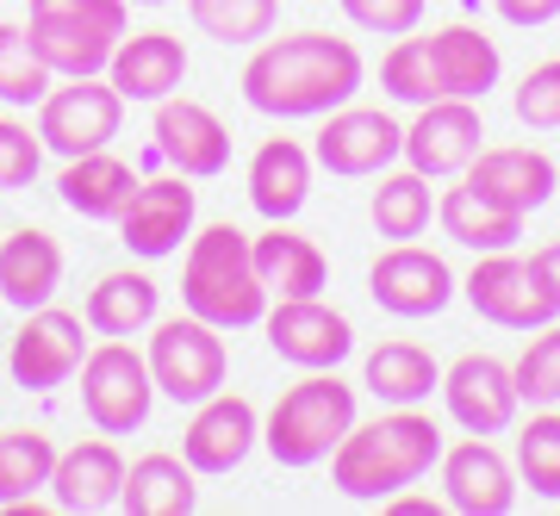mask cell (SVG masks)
<instances>
[{
	"label": "cell",
	"mask_w": 560,
	"mask_h": 516,
	"mask_svg": "<svg viewBox=\"0 0 560 516\" xmlns=\"http://www.w3.org/2000/svg\"><path fill=\"white\" fill-rule=\"evenodd\" d=\"M368 62H361L355 38H330V32H287L249 50L243 62V99L261 119H324L361 94Z\"/></svg>",
	"instance_id": "1"
},
{
	"label": "cell",
	"mask_w": 560,
	"mask_h": 516,
	"mask_svg": "<svg viewBox=\"0 0 560 516\" xmlns=\"http://www.w3.org/2000/svg\"><path fill=\"white\" fill-rule=\"evenodd\" d=\"M442 430L430 411L418 404H386L381 418H355V430L337 442L330 455V485L355 504H386L393 492L430 479V467L442 460Z\"/></svg>",
	"instance_id": "2"
},
{
	"label": "cell",
	"mask_w": 560,
	"mask_h": 516,
	"mask_svg": "<svg viewBox=\"0 0 560 516\" xmlns=\"http://www.w3.org/2000/svg\"><path fill=\"white\" fill-rule=\"evenodd\" d=\"M180 305L206 318L212 330H256L268 318V286L256 274V249L249 231L237 224H206L187 237V261H180Z\"/></svg>",
	"instance_id": "3"
},
{
	"label": "cell",
	"mask_w": 560,
	"mask_h": 516,
	"mask_svg": "<svg viewBox=\"0 0 560 516\" xmlns=\"http://www.w3.org/2000/svg\"><path fill=\"white\" fill-rule=\"evenodd\" d=\"M349 430H355V386L337 379V367H318L275 398V411L261 418V448L275 455V467L305 473V467L337 455V442Z\"/></svg>",
	"instance_id": "4"
},
{
	"label": "cell",
	"mask_w": 560,
	"mask_h": 516,
	"mask_svg": "<svg viewBox=\"0 0 560 516\" xmlns=\"http://www.w3.org/2000/svg\"><path fill=\"white\" fill-rule=\"evenodd\" d=\"M75 379H81V411L101 436H131V430L150 423L156 379H150V361L125 337H101V349H88Z\"/></svg>",
	"instance_id": "5"
},
{
	"label": "cell",
	"mask_w": 560,
	"mask_h": 516,
	"mask_svg": "<svg viewBox=\"0 0 560 516\" xmlns=\"http://www.w3.org/2000/svg\"><path fill=\"white\" fill-rule=\"evenodd\" d=\"M150 379H156L162 398H175V404H200L224 386L231 374V355H224V330H212L206 318H156L150 324Z\"/></svg>",
	"instance_id": "6"
},
{
	"label": "cell",
	"mask_w": 560,
	"mask_h": 516,
	"mask_svg": "<svg viewBox=\"0 0 560 516\" xmlns=\"http://www.w3.org/2000/svg\"><path fill=\"white\" fill-rule=\"evenodd\" d=\"M460 298L499 330H541L560 318V293L548 286L536 256H517V249H492L474 261V274L460 280Z\"/></svg>",
	"instance_id": "7"
},
{
	"label": "cell",
	"mask_w": 560,
	"mask_h": 516,
	"mask_svg": "<svg viewBox=\"0 0 560 516\" xmlns=\"http://www.w3.org/2000/svg\"><path fill=\"white\" fill-rule=\"evenodd\" d=\"M125 125V94L106 75H75L57 81L50 94L38 99V138L50 156H88V150H106Z\"/></svg>",
	"instance_id": "8"
},
{
	"label": "cell",
	"mask_w": 560,
	"mask_h": 516,
	"mask_svg": "<svg viewBox=\"0 0 560 516\" xmlns=\"http://www.w3.org/2000/svg\"><path fill=\"white\" fill-rule=\"evenodd\" d=\"M94 349V330L81 312H62L57 298L38 305V312H25V324L13 330V349H7V374L13 386L25 392H57L69 379L81 374V361Z\"/></svg>",
	"instance_id": "9"
},
{
	"label": "cell",
	"mask_w": 560,
	"mask_h": 516,
	"mask_svg": "<svg viewBox=\"0 0 560 516\" xmlns=\"http://www.w3.org/2000/svg\"><path fill=\"white\" fill-rule=\"evenodd\" d=\"M200 231V187L187 175H162V180H138L131 199L119 212V243L138 261H162L180 256V243Z\"/></svg>",
	"instance_id": "10"
},
{
	"label": "cell",
	"mask_w": 560,
	"mask_h": 516,
	"mask_svg": "<svg viewBox=\"0 0 560 516\" xmlns=\"http://www.w3.org/2000/svg\"><path fill=\"white\" fill-rule=\"evenodd\" d=\"M318 168H330L337 180H368V175H386L393 162L405 156V125L381 106H337L324 113L318 125V143H312Z\"/></svg>",
	"instance_id": "11"
},
{
	"label": "cell",
	"mask_w": 560,
	"mask_h": 516,
	"mask_svg": "<svg viewBox=\"0 0 560 516\" xmlns=\"http://www.w3.org/2000/svg\"><path fill=\"white\" fill-rule=\"evenodd\" d=\"M368 293H374V305H381L386 318L418 324V318L448 312V298L460 293V280L436 249H423V243H393V249L374 256V268H368Z\"/></svg>",
	"instance_id": "12"
},
{
	"label": "cell",
	"mask_w": 560,
	"mask_h": 516,
	"mask_svg": "<svg viewBox=\"0 0 560 516\" xmlns=\"http://www.w3.org/2000/svg\"><path fill=\"white\" fill-rule=\"evenodd\" d=\"M261 330H268V349L287 367H300V374L342 367V361L355 355V324L342 318L337 305H324V293L318 298H275Z\"/></svg>",
	"instance_id": "13"
},
{
	"label": "cell",
	"mask_w": 560,
	"mask_h": 516,
	"mask_svg": "<svg viewBox=\"0 0 560 516\" xmlns=\"http://www.w3.org/2000/svg\"><path fill=\"white\" fill-rule=\"evenodd\" d=\"M442 404H448V418L467 436H504L517 423V404H523L511 361L486 355V349H467L460 361L442 367Z\"/></svg>",
	"instance_id": "14"
},
{
	"label": "cell",
	"mask_w": 560,
	"mask_h": 516,
	"mask_svg": "<svg viewBox=\"0 0 560 516\" xmlns=\"http://www.w3.org/2000/svg\"><path fill=\"white\" fill-rule=\"evenodd\" d=\"M150 143H156V156L187 180H219L224 168H231V131H224V119L206 99H187V94L156 99Z\"/></svg>",
	"instance_id": "15"
},
{
	"label": "cell",
	"mask_w": 560,
	"mask_h": 516,
	"mask_svg": "<svg viewBox=\"0 0 560 516\" xmlns=\"http://www.w3.org/2000/svg\"><path fill=\"white\" fill-rule=\"evenodd\" d=\"M256 442H261V411L243 392H224L219 386L212 398L194 404V418L180 430V455H187V467L200 479H224L249 460Z\"/></svg>",
	"instance_id": "16"
},
{
	"label": "cell",
	"mask_w": 560,
	"mask_h": 516,
	"mask_svg": "<svg viewBox=\"0 0 560 516\" xmlns=\"http://www.w3.org/2000/svg\"><path fill=\"white\" fill-rule=\"evenodd\" d=\"M486 150V119L480 99H430L418 106V119L405 125V162L418 175H467V162Z\"/></svg>",
	"instance_id": "17"
},
{
	"label": "cell",
	"mask_w": 560,
	"mask_h": 516,
	"mask_svg": "<svg viewBox=\"0 0 560 516\" xmlns=\"http://www.w3.org/2000/svg\"><path fill=\"white\" fill-rule=\"evenodd\" d=\"M467 187L504 212H541L548 199L560 194V168L548 162V150H529V143H486L480 156L467 162Z\"/></svg>",
	"instance_id": "18"
},
{
	"label": "cell",
	"mask_w": 560,
	"mask_h": 516,
	"mask_svg": "<svg viewBox=\"0 0 560 516\" xmlns=\"http://www.w3.org/2000/svg\"><path fill=\"white\" fill-rule=\"evenodd\" d=\"M442 504L460 516H504L517 504V467L492 448V436H467L455 448H442Z\"/></svg>",
	"instance_id": "19"
},
{
	"label": "cell",
	"mask_w": 560,
	"mask_h": 516,
	"mask_svg": "<svg viewBox=\"0 0 560 516\" xmlns=\"http://www.w3.org/2000/svg\"><path fill=\"white\" fill-rule=\"evenodd\" d=\"M125 492V455L113 436H88L75 448H57V473H50V504L69 516L119 511Z\"/></svg>",
	"instance_id": "20"
},
{
	"label": "cell",
	"mask_w": 560,
	"mask_h": 516,
	"mask_svg": "<svg viewBox=\"0 0 560 516\" xmlns=\"http://www.w3.org/2000/svg\"><path fill=\"white\" fill-rule=\"evenodd\" d=\"M106 81L125 94V106H156L187 81V44L175 32H131L106 62Z\"/></svg>",
	"instance_id": "21"
},
{
	"label": "cell",
	"mask_w": 560,
	"mask_h": 516,
	"mask_svg": "<svg viewBox=\"0 0 560 516\" xmlns=\"http://www.w3.org/2000/svg\"><path fill=\"white\" fill-rule=\"evenodd\" d=\"M62 286V243L38 224H20V231H0V298L13 312H38L50 305Z\"/></svg>",
	"instance_id": "22"
},
{
	"label": "cell",
	"mask_w": 560,
	"mask_h": 516,
	"mask_svg": "<svg viewBox=\"0 0 560 516\" xmlns=\"http://www.w3.org/2000/svg\"><path fill=\"white\" fill-rule=\"evenodd\" d=\"M25 32H32V50L44 57V69L57 81L75 75H106V62L119 50L125 32L94 20H69V13H25Z\"/></svg>",
	"instance_id": "23"
},
{
	"label": "cell",
	"mask_w": 560,
	"mask_h": 516,
	"mask_svg": "<svg viewBox=\"0 0 560 516\" xmlns=\"http://www.w3.org/2000/svg\"><path fill=\"white\" fill-rule=\"evenodd\" d=\"M312 168H318V156L305 150L300 138H268L249 156V206H256L268 224H287L305 212V199H312Z\"/></svg>",
	"instance_id": "24"
},
{
	"label": "cell",
	"mask_w": 560,
	"mask_h": 516,
	"mask_svg": "<svg viewBox=\"0 0 560 516\" xmlns=\"http://www.w3.org/2000/svg\"><path fill=\"white\" fill-rule=\"evenodd\" d=\"M423 50H430V69H436L442 99H486L504 75L499 44L486 38L480 25H442V32L423 38Z\"/></svg>",
	"instance_id": "25"
},
{
	"label": "cell",
	"mask_w": 560,
	"mask_h": 516,
	"mask_svg": "<svg viewBox=\"0 0 560 516\" xmlns=\"http://www.w3.org/2000/svg\"><path fill=\"white\" fill-rule=\"evenodd\" d=\"M249 249H256V274H261V286H268V298H318L324 286H330L324 249L312 237H300L293 219L268 224L261 237H249Z\"/></svg>",
	"instance_id": "26"
},
{
	"label": "cell",
	"mask_w": 560,
	"mask_h": 516,
	"mask_svg": "<svg viewBox=\"0 0 560 516\" xmlns=\"http://www.w3.org/2000/svg\"><path fill=\"white\" fill-rule=\"evenodd\" d=\"M131 187H138V175H131V162L113 156V150L69 156L62 175H57V199L75 212V219H94V224H119Z\"/></svg>",
	"instance_id": "27"
},
{
	"label": "cell",
	"mask_w": 560,
	"mask_h": 516,
	"mask_svg": "<svg viewBox=\"0 0 560 516\" xmlns=\"http://www.w3.org/2000/svg\"><path fill=\"white\" fill-rule=\"evenodd\" d=\"M81 318L94 337H143L150 324L162 318V286L143 268H119V274H101L88 286V305H81Z\"/></svg>",
	"instance_id": "28"
},
{
	"label": "cell",
	"mask_w": 560,
	"mask_h": 516,
	"mask_svg": "<svg viewBox=\"0 0 560 516\" xmlns=\"http://www.w3.org/2000/svg\"><path fill=\"white\" fill-rule=\"evenodd\" d=\"M119 511L131 516H187L200 511V473L187 467V455H138L125 467Z\"/></svg>",
	"instance_id": "29"
},
{
	"label": "cell",
	"mask_w": 560,
	"mask_h": 516,
	"mask_svg": "<svg viewBox=\"0 0 560 516\" xmlns=\"http://www.w3.org/2000/svg\"><path fill=\"white\" fill-rule=\"evenodd\" d=\"M361 386L381 404H423L430 392H442V361L423 342H381L361 361Z\"/></svg>",
	"instance_id": "30"
},
{
	"label": "cell",
	"mask_w": 560,
	"mask_h": 516,
	"mask_svg": "<svg viewBox=\"0 0 560 516\" xmlns=\"http://www.w3.org/2000/svg\"><path fill=\"white\" fill-rule=\"evenodd\" d=\"M436 219H442V237H455L460 249H474V256H492V249H517L523 237V219L517 212H504L492 199H480L467 180L448 187L436 199Z\"/></svg>",
	"instance_id": "31"
},
{
	"label": "cell",
	"mask_w": 560,
	"mask_h": 516,
	"mask_svg": "<svg viewBox=\"0 0 560 516\" xmlns=\"http://www.w3.org/2000/svg\"><path fill=\"white\" fill-rule=\"evenodd\" d=\"M368 219H374V231L386 243H418L430 231V219H436V187H430V175H418L411 162L405 168H386L374 199H368Z\"/></svg>",
	"instance_id": "32"
},
{
	"label": "cell",
	"mask_w": 560,
	"mask_h": 516,
	"mask_svg": "<svg viewBox=\"0 0 560 516\" xmlns=\"http://www.w3.org/2000/svg\"><path fill=\"white\" fill-rule=\"evenodd\" d=\"M50 473H57L50 430H0V511L50 492Z\"/></svg>",
	"instance_id": "33"
},
{
	"label": "cell",
	"mask_w": 560,
	"mask_h": 516,
	"mask_svg": "<svg viewBox=\"0 0 560 516\" xmlns=\"http://www.w3.org/2000/svg\"><path fill=\"white\" fill-rule=\"evenodd\" d=\"M50 87H57V75H50L44 57L32 50V32L13 25V20H0V106L25 113V106H38Z\"/></svg>",
	"instance_id": "34"
},
{
	"label": "cell",
	"mask_w": 560,
	"mask_h": 516,
	"mask_svg": "<svg viewBox=\"0 0 560 516\" xmlns=\"http://www.w3.org/2000/svg\"><path fill=\"white\" fill-rule=\"evenodd\" d=\"M187 20L219 44H249L256 50L280 25V0H187Z\"/></svg>",
	"instance_id": "35"
},
{
	"label": "cell",
	"mask_w": 560,
	"mask_h": 516,
	"mask_svg": "<svg viewBox=\"0 0 560 516\" xmlns=\"http://www.w3.org/2000/svg\"><path fill=\"white\" fill-rule=\"evenodd\" d=\"M517 479L536 497L560 504V411L536 404V418L517 430Z\"/></svg>",
	"instance_id": "36"
},
{
	"label": "cell",
	"mask_w": 560,
	"mask_h": 516,
	"mask_svg": "<svg viewBox=\"0 0 560 516\" xmlns=\"http://www.w3.org/2000/svg\"><path fill=\"white\" fill-rule=\"evenodd\" d=\"M381 87L399 99V106H430V99H442L436 69H430V50H423L418 32L393 38V50L381 57Z\"/></svg>",
	"instance_id": "37"
},
{
	"label": "cell",
	"mask_w": 560,
	"mask_h": 516,
	"mask_svg": "<svg viewBox=\"0 0 560 516\" xmlns=\"http://www.w3.org/2000/svg\"><path fill=\"white\" fill-rule=\"evenodd\" d=\"M511 374H517L523 404H560V318L529 337V349L511 361Z\"/></svg>",
	"instance_id": "38"
},
{
	"label": "cell",
	"mask_w": 560,
	"mask_h": 516,
	"mask_svg": "<svg viewBox=\"0 0 560 516\" xmlns=\"http://www.w3.org/2000/svg\"><path fill=\"white\" fill-rule=\"evenodd\" d=\"M511 113H517V125H529V131H560V57L536 62V69L517 81Z\"/></svg>",
	"instance_id": "39"
},
{
	"label": "cell",
	"mask_w": 560,
	"mask_h": 516,
	"mask_svg": "<svg viewBox=\"0 0 560 516\" xmlns=\"http://www.w3.org/2000/svg\"><path fill=\"white\" fill-rule=\"evenodd\" d=\"M44 168V138L20 119H0V194H25Z\"/></svg>",
	"instance_id": "40"
},
{
	"label": "cell",
	"mask_w": 560,
	"mask_h": 516,
	"mask_svg": "<svg viewBox=\"0 0 560 516\" xmlns=\"http://www.w3.org/2000/svg\"><path fill=\"white\" fill-rule=\"evenodd\" d=\"M337 7L355 32H374V38H405L423 25V0H337Z\"/></svg>",
	"instance_id": "41"
},
{
	"label": "cell",
	"mask_w": 560,
	"mask_h": 516,
	"mask_svg": "<svg viewBox=\"0 0 560 516\" xmlns=\"http://www.w3.org/2000/svg\"><path fill=\"white\" fill-rule=\"evenodd\" d=\"M25 13H69V20H94L125 32L131 25V0H25Z\"/></svg>",
	"instance_id": "42"
},
{
	"label": "cell",
	"mask_w": 560,
	"mask_h": 516,
	"mask_svg": "<svg viewBox=\"0 0 560 516\" xmlns=\"http://www.w3.org/2000/svg\"><path fill=\"white\" fill-rule=\"evenodd\" d=\"M492 13L517 32H541V25L560 20V0H492Z\"/></svg>",
	"instance_id": "43"
},
{
	"label": "cell",
	"mask_w": 560,
	"mask_h": 516,
	"mask_svg": "<svg viewBox=\"0 0 560 516\" xmlns=\"http://www.w3.org/2000/svg\"><path fill=\"white\" fill-rule=\"evenodd\" d=\"M386 511H393V516H436L442 504H436V497H418L411 485H405V492H393V497H386Z\"/></svg>",
	"instance_id": "44"
},
{
	"label": "cell",
	"mask_w": 560,
	"mask_h": 516,
	"mask_svg": "<svg viewBox=\"0 0 560 516\" xmlns=\"http://www.w3.org/2000/svg\"><path fill=\"white\" fill-rule=\"evenodd\" d=\"M536 268L548 274V286L560 293V243H548V249H536Z\"/></svg>",
	"instance_id": "45"
},
{
	"label": "cell",
	"mask_w": 560,
	"mask_h": 516,
	"mask_svg": "<svg viewBox=\"0 0 560 516\" xmlns=\"http://www.w3.org/2000/svg\"><path fill=\"white\" fill-rule=\"evenodd\" d=\"M131 7H168V0H131Z\"/></svg>",
	"instance_id": "46"
}]
</instances>
